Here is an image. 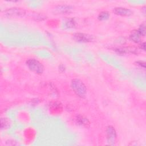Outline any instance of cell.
<instances>
[{
    "label": "cell",
    "instance_id": "obj_1",
    "mask_svg": "<svg viewBox=\"0 0 146 146\" xmlns=\"http://www.w3.org/2000/svg\"><path fill=\"white\" fill-rule=\"evenodd\" d=\"M71 87L75 94L80 98L85 97L87 93V88L84 83L78 79H74L71 82Z\"/></svg>",
    "mask_w": 146,
    "mask_h": 146
},
{
    "label": "cell",
    "instance_id": "obj_2",
    "mask_svg": "<svg viewBox=\"0 0 146 146\" xmlns=\"http://www.w3.org/2000/svg\"><path fill=\"white\" fill-rule=\"evenodd\" d=\"M26 65L31 71L37 74H41L44 71L43 64L39 60L34 58L28 59L26 61Z\"/></svg>",
    "mask_w": 146,
    "mask_h": 146
},
{
    "label": "cell",
    "instance_id": "obj_3",
    "mask_svg": "<svg viewBox=\"0 0 146 146\" xmlns=\"http://www.w3.org/2000/svg\"><path fill=\"white\" fill-rule=\"evenodd\" d=\"M5 15L8 18H17L23 17L26 12L25 10L18 7H13L8 9L5 11Z\"/></svg>",
    "mask_w": 146,
    "mask_h": 146
},
{
    "label": "cell",
    "instance_id": "obj_4",
    "mask_svg": "<svg viewBox=\"0 0 146 146\" xmlns=\"http://www.w3.org/2000/svg\"><path fill=\"white\" fill-rule=\"evenodd\" d=\"M107 142L110 145H114L116 139V132L113 127L109 125L106 129Z\"/></svg>",
    "mask_w": 146,
    "mask_h": 146
},
{
    "label": "cell",
    "instance_id": "obj_5",
    "mask_svg": "<svg viewBox=\"0 0 146 146\" xmlns=\"http://www.w3.org/2000/svg\"><path fill=\"white\" fill-rule=\"evenodd\" d=\"M73 7L67 5H60L56 6L54 9V13L57 14H67L71 13Z\"/></svg>",
    "mask_w": 146,
    "mask_h": 146
},
{
    "label": "cell",
    "instance_id": "obj_6",
    "mask_svg": "<svg viewBox=\"0 0 146 146\" xmlns=\"http://www.w3.org/2000/svg\"><path fill=\"white\" fill-rule=\"evenodd\" d=\"M73 37H74V39L76 42H82V43L90 42L94 40L93 36L88 34L81 33L75 34Z\"/></svg>",
    "mask_w": 146,
    "mask_h": 146
},
{
    "label": "cell",
    "instance_id": "obj_7",
    "mask_svg": "<svg viewBox=\"0 0 146 146\" xmlns=\"http://www.w3.org/2000/svg\"><path fill=\"white\" fill-rule=\"evenodd\" d=\"M113 12L116 15L121 16H129L132 14V11L130 9L122 7H115L113 9Z\"/></svg>",
    "mask_w": 146,
    "mask_h": 146
},
{
    "label": "cell",
    "instance_id": "obj_8",
    "mask_svg": "<svg viewBox=\"0 0 146 146\" xmlns=\"http://www.w3.org/2000/svg\"><path fill=\"white\" fill-rule=\"evenodd\" d=\"M76 122L80 125L83 127H88L90 124V122L87 117L83 115H78L76 118Z\"/></svg>",
    "mask_w": 146,
    "mask_h": 146
},
{
    "label": "cell",
    "instance_id": "obj_9",
    "mask_svg": "<svg viewBox=\"0 0 146 146\" xmlns=\"http://www.w3.org/2000/svg\"><path fill=\"white\" fill-rule=\"evenodd\" d=\"M140 35L137 30L133 31L129 35V39L135 43H139L140 41Z\"/></svg>",
    "mask_w": 146,
    "mask_h": 146
},
{
    "label": "cell",
    "instance_id": "obj_10",
    "mask_svg": "<svg viewBox=\"0 0 146 146\" xmlns=\"http://www.w3.org/2000/svg\"><path fill=\"white\" fill-rule=\"evenodd\" d=\"M64 25L67 29H72L75 26V22L73 18H67L65 20Z\"/></svg>",
    "mask_w": 146,
    "mask_h": 146
},
{
    "label": "cell",
    "instance_id": "obj_11",
    "mask_svg": "<svg viewBox=\"0 0 146 146\" xmlns=\"http://www.w3.org/2000/svg\"><path fill=\"white\" fill-rule=\"evenodd\" d=\"M110 16V13L107 11H103L99 13L98 18L99 21H106L107 20Z\"/></svg>",
    "mask_w": 146,
    "mask_h": 146
},
{
    "label": "cell",
    "instance_id": "obj_12",
    "mask_svg": "<svg viewBox=\"0 0 146 146\" xmlns=\"http://www.w3.org/2000/svg\"><path fill=\"white\" fill-rule=\"evenodd\" d=\"M139 34L140 35V36H144L145 35V25L144 23L141 25L137 30Z\"/></svg>",
    "mask_w": 146,
    "mask_h": 146
},
{
    "label": "cell",
    "instance_id": "obj_13",
    "mask_svg": "<svg viewBox=\"0 0 146 146\" xmlns=\"http://www.w3.org/2000/svg\"><path fill=\"white\" fill-rule=\"evenodd\" d=\"M137 64H139V66H140L141 67H143V68H145V63L144 62L139 61V62H137Z\"/></svg>",
    "mask_w": 146,
    "mask_h": 146
},
{
    "label": "cell",
    "instance_id": "obj_14",
    "mask_svg": "<svg viewBox=\"0 0 146 146\" xmlns=\"http://www.w3.org/2000/svg\"><path fill=\"white\" fill-rule=\"evenodd\" d=\"M140 46H140V48H141V49H143L144 51H145V43L143 42V43L141 44Z\"/></svg>",
    "mask_w": 146,
    "mask_h": 146
}]
</instances>
